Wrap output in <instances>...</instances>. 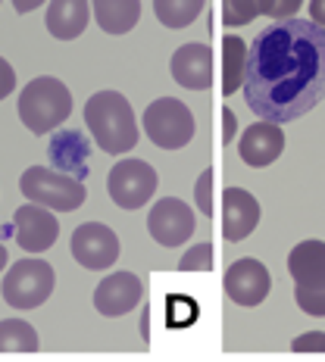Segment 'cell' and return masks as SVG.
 I'll return each mask as SVG.
<instances>
[{"instance_id":"obj_1","label":"cell","mask_w":325,"mask_h":362,"mask_svg":"<svg viewBox=\"0 0 325 362\" xmlns=\"http://www.w3.org/2000/svg\"><path fill=\"white\" fill-rule=\"evenodd\" d=\"M325 97V25L313 19H272L251 41L244 100L253 116L294 122Z\"/></svg>"},{"instance_id":"obj_2","label":"cell","mask_w":325,"mask_h":362,"mask_svg":"<svg viewBox=\"0 0 325 362\" xmlns=\"http://www.w3.org/2000/svg\"><path fill=\"white\" fill-rule=\"evenodd\" d=\"M85 122L94 144L110 156H122L138 147V119L132 103L119 90H97L85 103Z\"/></svg>"},{"instance_id":"obj_3","label":"cell","mask_w":325,"mask_h":362,"mask_svg":"<svg viewBox=\"0 0 325 362\" xmlns=\"http://www.w3.org/2000/svg\"><path fill=\"white\" fill-rule=\"evenodd\" d=\"M72 116V90L54 75H38L19 94V119L32 134H50Z\"/></svg>"},{"instance_id":"obj_4","label":"cell","mask_w":325,"mask_h":362,"mask_svg":"<svg viewBox=\"0 0 325 362\" xmlns=\"http://www.w3.org/2000/svg\"><path fill=\"white\" fill-rule=\"evenodd\" d=\"M288 272L297 309L325 319V240H300L288 253Z\"/></svg>"},{"instance_id":"obj_5","label":"cell","mask_w":325,"mask_h":362,"mask_svg":"<svg viewBox=\"0 0 325 362\" xmlns=\"http://www.w3.org/2000/svg\"><path fill=\"white\" fill-rule=\"evenodd\" d=\"M19 191H22V197H28L32 203H41V206L54 209V213H72L88 197L81 178L69 175V172H59V169H47V165H32V169L22 172Z\"/></svg>"},{"instance_id":"obj_6","label":"cell","mask_w":325,"mask_h":362,"mask_svg":"<svg viewBox=\"0 0 325 362\" xmlns=\"http://www.w3.org/2000/svg\"><path fill=\"white\" fill-rule=\"evenodd\" d=\"M57 275L54 266L41 259V253L32 259L13 262V269H6L4 284H0V297L6 300L13 309H38L47 303V297L54 293Z\"/></svg>"},{"instance_id":"obj_7","label":"cell","mask_w":325,"mask_h":362,"mask_svg":"<svg viewBox=\"0 0 325 362\" xmlns=\"http://www.w3.org/2000/svg\"><path fill=\"white\" fill-rule=\"evenodd\" d=\"M141 122H144V134L154 141V147H160V150L188 147L194 132H198L194 112L188 110V103L176 100V97H156L144 110Z\"/></svg>"},{"instance_id":"obj_8","label":"cell","mask_w":325,"mask_h":362,"mask_svg":"<svg viewBox=\"0 0 325 362\" xmlns=\"http://www.w3.org/2000/svg\"><path fill=\"white\" fill-rule=\"evenodd\" d=\"M107 194L119 209H141L156 194V172L144 160H119L107 175Z\"/></svg>"},{"instance_id":"obj_9","label":"cell","mask_w":325,"mask_h":362,"mask_svg":"<svg viewBox=\"0 0 325 362\" xmlns=\"http://www.w3.org/2000/svg\"><path fill=\"white\" fill-rule=\"evenodd\" d=\"M69 250L75 256L81 269L88 272H107L113 269V262L119 259L122 247H119V238L110 225L103 222H85L72 231V240H69Z\"/></svg>"},{"instance_id":"obj_10","label":"cell","mask_w":325,"mask_h":362,"mask_svg":"<svg viewBox=\"0 0 325 362\" xmlns=\"http://www.w3.org/2000/svg\"><path fill=\"white\" fill-rule=\"evenodd\" d=\"M198 228L194 209L178 197H163L154 203L147 216V231L160 247H185Z\"/></svg>"},{"instance_id":"obj_11","label":"cell","mask_w":325,"mask_h":362,"mask_svg":"<svg viewBox=\"0 0 325 362\" xmlns=\"http://www.w3.org/2000/svg\"><path fill=\"white\" fill-rule=\"evenodd\" d=\"M222 288H225V293H229L232 303L260 306L272 291V275L260 259L244 256V259H235L229 266V272H225V278H222Z\"/></svg>"},{"instance_id":"obj_12","label":"cell","mask_w":325,"mask_h":362,"mask_svg":"<svg viewBox=\"0 0 325 362\" xmlns=\"http://www.w3.org/2000/svg\"><path fill=\"white\" fill-rule=\"evenodd\" d=\"M13 228H16V244L25 253H44L57 244L59 238V222L54 209L41 206V203H22L13 213Z\"/></svg>"},{"instance_id":"obj_13","label":"cell","mask_w":325,"mask_h":362,"mask_svg":"<svg viewBox=\"0 0 325 362\" xmlns=\"http://www.w3.org/2000/svg\"><path fill=\"white\" fill-rule=\"evenodd\" d=\"M282 150H285V128L278 122H269V119L247 125L238 141L241 160L251 169H266V165H272L282 156Z\"/></svg>"},{"instance_id":"obj_14","label":"cell","mask_w":325,"mask_h":362,"mask_svg":"<svg viewBox=\"0 0 325 362\" xmlns=\"http://www.w3.org/2000/svg\"><path fill=\"white\" fill-rule=\"evenodd\" d=\"M141 293L144 291L135 272H113L94 288V309L107 319H119L141 303Z\"/></svg>"},{"instance_id":"obj_15","label":"cell","mask_w":325,"mask_h":362,"mask_svg":"<svg viewBox=\"0 0 325 362\" xmlns=\"http://www.w3.org/2000/svg\"><path fill=\"white\" fill-rule=\"evenodd\" d=\"M260 200L253 197L244 187H229L222 194V238L229 244H238V240L251 238L253 228L260 225Z\"/></svg>"},{"instance_id":"obj_16","label":"cell","mask_w":325,"mask_h":362,"mask_svg":"<svg viewBox=\"0 0 325 362\" xmlns=\"http://www.w3.org/2000/svg\"><path fill=\"white\" fill-rule=\"evenodd\" d=\"M169 72L181 88L207 90L213 85V47L207 44H181L169 59Z\"/></svg>"},{"instance_id":"obj_17","label":"cell","mask_w":325,"mask_h":362,"mask_svg":"<svg viewBox=\"0 0 325 362\" xmlns=\"http://www.w3.org/2000/svg\"><path fill=\"white\" fill-rule=\"evenodd\" d=\"M88 153H91V144L85 141V134H81L79 128L54 132V141H50V163H54L59 172H72L75 178L85 181Z\"/></svg>"},{"instance_id":"obj_18","label":"cell","mask_w":325,"mask_h":362,"mask_svg":"<svg viewBox=\"0 0 325 362\" xmlns=\"http://www.w3.org/2000/svg\"><path fill=\"white\" fill-rule=\"evenodd\" d=\"M44 22L57 41H75L88 28V0H50Z\"/></svg>"},{"instance_id":"obj_19","label":"cell","mask_w":325,"mask_h":362,"mask_svg":"<svg viewBox=\"0 0 325 362\" xmlns=\"http://www.w3.org/2000/svg\"><path fill=\"white\" fill-rule=\"evenodd\" d=\"M91 10L107 35H125L141 22V0H91Z\"/></svg>"},{"instance_id":"obj_20","label":"cell","mask_w":325,"mask_h":362,"mask_svg":"<svg viewBox=\"0 0 325 362\" xmlns=\"http://www.w3.org/2000/svg\"><path fill=\"white\" fill-rule=\"evenodd\" d=\"M247 50L251 44L241 41L238 35H225L222 37V90L225 97L235 94L238 88H244V72H247Z\"/></svg>"},{"instance_id":"obj_21","label":"cell","mask_w":325,"mask_h":362,"mask_svg":"<svg viewBox=\"0 0 325 362\" xmlns=\"http://www.w3.org/2000/svg\"><path fill=\"white\" fill-rule=\"evenodd\" d=\"M41 337L22 319H0V353H38Z\"/></svg>"},{"instance_id":"obj_22","label":"cell","mask_w":325,"mask_h":362,"mask_svg":"<svg viewBox=\"0 0 325 362\" xmlns=\"http://www.w3.org/2000/svg\"><path fill=\"white\" fill-rule=\"evenodd\" d=\"M207 0H154V16L166 28H188L200 16Z\"/></svg>"},{"instance_id":"obj_23","label":"cell","mask_w":325,"mask_h":362,"mask_svg":"<svg viewBox=\"0 0 325 362\" xmlns=\"http://www.w3.org/2000/svg\"><path fill=\"white\" fill-rule=\"evenodd\" d=\"M272 0H222V25L225 28H238V25H251L253 19L269 16Z\"/></svg>"},{"instance_id":"obj_24","label":"cell","mask_w":325,"mask_h":362,"mask_svg":"<svg viewBox=\"0 0 325 362\" xmlns=\"http://www.w3.org/2000/svg\"><path fill=\"white\" fill-rule=\"evenodd\" d=\"M213 262H216L213 244H198L178 259V272H185V275L188 272H213Z\"/></svg>"},{"instance_id":"obj_25","label":"cell","mask_w":325,"mask_h":362,"mask_svg":"<svg viewBox=\"0 0 325 362\" xmlns=\"http://www.w3.org/2000/svg\"><path fill=\"white\" fill-rule=\"evenodd\" d=\"M213 187H216V172L203 169V175L198 178V185H194V200H198V209L203 216H213V209H216Z\"/></svg>"},{"instance_id":"obj_26","label":"cell","mask_w":325,"mask_h":362,"mask_svg":"<svg viewBox=\"0 0 325 362\" xmlns=\"http://www.w3.org/2000/svg\"><path fill=\"white\" fill-rule=\"evenodd\" d=\"M294 353H325V331H307L291 341Z\"/></svg>"},{"instance_id":"obj_27","label":"cell","mask_w":325,"mask_h":362,"mask_svg":"<svg viewBox=\"0 0 325 362\" xmlns=\"http://www.w3.org/2000/svg\"><path fill=\"white\" fill-rule=\"evenodd\" d=\"M304 6V0H272V10L269 19H294Z\"/></svg>"},{"instance_id":"obj_28","label":"cell","mask_w":325,"mask_h":362,"mask_svg":"<svg viewBox=\"0 0 325 362\" xmlns=\"http://www.w3.org/2000/svg\"><path fill=\"white\" fill-rule=\"evenodd\" d=\"M13 88H16V72H13V66L6 63L4 57H0V100H6V97L13 94Z\"/></svg>"},{"instance_id":"obj_29","label":"cell","mask_w":325,"mask_h":362,"mask_svg":"<svg viewBox=\"0 0 325 362\" xmlns=\"http://www.w3.org/2000/svg\"><path fill=\"white\" fill-rule=\"evenodd\" d=\"M235 132H238L235 112L229 107H222V144H232V141H235Z\"/></svg>"},{"instance_id":"obj_30","label":"cell","mask_w":325,"mask_h":362,"mask_svg":"<svg viewBox=\"0 0 325 362\" xmlns=\"http://www.w3.org/2000/svg\"><path fill=\"white\" fill-rule=\"evenodd\" d=\"M309 19L325 25V0H309Z\"/></svg>"},{"instance_id":"obj_31","label":"cell","mask_w":325,"mask_h":362,"mask_svg":"<svg viewBox=\"0 0 325 362\" xmlns=\"http://www.w3.org/2000/svg\"><path fill=\"white\" fill-rule=\"evenodd\" d=\"M41 4H47V0H13V10H16V13H22V16H25V13L38 10V6H41Z\"/></svg>"},{"instance_id":"obj_32","label":"cell","mask_w":325,"mask_h":362,"mask_svg":"<svg viewBox=\"0 0 325 362\" xmlns=\"http://www.w3.org/2000/svg\"><path fill=\"white\" fill-rule=\"evenodd\" d=\"M147 322H150V306L141 309V337H144V344L150 341V325Z\"/></svg>"},{"instance_id":"obj_33","label":"cell","mask_w":325,"mask_h":362,"mask_svg":"<svg viewBox=\"0 0 325 362\" xmlns=\"http://www.w3.org/2000/svg\"><path fill=\"white\" fill-rule=\"evenodd\" d=\"M4 269H6V247L0 244V272H4Z\"/></svg>"}]
</instances>
